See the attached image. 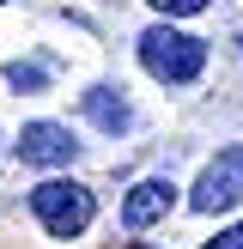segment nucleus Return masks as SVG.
Masks as SVG:
<instances>
[{"label":"nucleus","mask_w":243,"mask_h":249,"mask_svg":"<svg viewBox=\"0 0 243 249\" xmlns=\"http://www.w3.org/2000/svg\"><path fill=\"white\" fill-rule=\"evenodd\" d=\"M140 67L152 73V79H164V85H189V79H201V67H207V43L189 36V31H170V24H152V31L140 36Z\"/></svg>","instance_id":"1"},{"label":"nucleus","mask_w":243,"mask_h":249,"mask_svg":"<svg viewBox=\"0 0 243 249\" xmlns=\"http://www.w3.org/2000/svg\"><path fill=\"white\" fill-rule=\"evenodd\" d=\"M31 213L43 219L49 237H79V231L91 225L97 201H91V189H85V182H73V177H49V182H36V189H31Z\"/></svg>","instance_id":"2"},{"label":"nucleus","mask_w":243,"mask_h":249,"mask_svg":"<svg viewBox=\"0 0 243 249\" xmlns=\"http://www.w3.org/2000/svg\"><path fill=\"white\" fill-rule=\"evenodd\" d=\"M243 201V146H225L213 164L201 170V182L189 189V207L194 213H225V207Z\"/></svg>","instance_id":"3"},{"label":"nucleus","mask_w":243,"mask_h":249,"mask_svg":"<svg viewBox=\"0 0 243 249\" xmlns=\"http://www.w3.org/2000/svg\"><path fill=\"white\" fill-rule=\"evenodd\" d=\"M12 152H18L24 164H73V158H79V140H73L61 122H31V128H18Z\"/></svg>","instance_id":"4"},{"label":"nucleus","mask_w":243,"mask_h":249,"mask_svg":"<svg viewBox=\"0 0 243 249\" xmlns=\"http://www.w3.org/2000/svg\"><path fill=\"white\" fill-rule=\"evenodd\" d=\"M170 201H176V189H170L164 177H146V182H134V189H128V201H122V225H128V231H146V225H158V219L170 213Z\"/></svg>","instance_id":"5"},{"label":"nucleus","mask_w":243,"mask_h":249,"mask_svg":"<svg viewBox=\"0 0 243 249\" xmlns=\"http://www.w3.org/2000/svg\"><path fill=\"white\" fill-rule=\"evenodd\" d=\"M85 116H91L104 134H128L134 128V104L116 91V85H91V91H85Z\"/></svg>","instance_id":"6"},{"label":"nucleus","mask_w":243,"mask_h":249,"mask_svg":"<svg viewBox=\"0 0 243 249\" xmlns=\"http://www.w3.org/2000/svg\"><path fill=\"white\" fill-rule=\"evenodd\" d=\"M6 79L18 85V91H36V85H43L49 73H43V67H31V61H24V67H18V61H12V67H6Z\"/></svg>","instance_id":"7"},{"label":"nucleus","mask_w":243,"mask_h":249,"mask_svg":"<svg viewBox=\"0 0 243 249\" xmlns=\"http://www.w3.org/2000/svg\"><path fill=\"white\" fill-rule=\"evenodd\" d=\"M152 6H158V12H170V18H189V12H201L207 0H152Z\"/></svg>","instance_id":"8"},{"label":"nucleus","mask_w":243,"mask_h":249,"mask_svg":"<svg viewBox=\"0 0 243 249\" xmlns=\"http://www.w3.org/2000/svg\"><path fill=\"white\" fill-rule=\"evenodd\" d=\"M207 249H243V225H231V231H219V237L207 243Z\"/></svg>","instance_id":"9"}]
</instances>
